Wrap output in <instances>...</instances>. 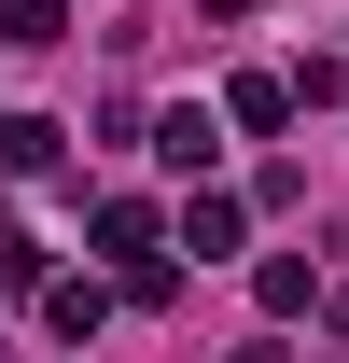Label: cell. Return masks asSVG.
Segmentation results:
<instances>
[{
    "mask_svg": "<svg viewBox=\"0 0 349 363\" xmlns=\"http://www.w3.org/2000/svg\"><path fill=\"white\" fill-rule=\"evenodd\" d=\"M321 321H336V335H349V294H321Z\"/></svg>",
    "mask_w": 349,
    "mask_h": 363,
    "instance_id": "30bf717a",
    "label": "cell"
},
{
    "mask_svg": "<svg viewBox=\"0 0 349 363\" xmlns=\"http://www.w3.org/2000/svg\"><path fill=\"white\" fill-rule=\"evenodd\" d=\"M252 294H265V321H294V308H321V266H307V252H265Z\"/></svg>",
    "mask_w": 349,
    "mask_h": 363,
    "instance_id": "8992f818",
    "label": "cell"
},
{
    "mask_svg": "<svg viewBox=\"0 0 349 363\" xmlns=\"http://www.w3.org/2000/svg\"><path fill=\"white\" fill-rule=\"evenodd\" d=\"M182 252H196V266H223V252H238V196H210V182H196V196H182Z\"/></svg>",
    "mask_w": 349,
    "mask_h": 363,
    "instance_id": "5b68a950",
    "label": "cell"
},
{
    "mask_svg": "<svg viewBox=\"0 0 349 363\" xmlns=\"http://www.w3.org/2000/svg\"><path fill=\"white\" fill-rule=\"evenodd\" d=\"M210 154H223V126L182 98V112H154V168H182V182H210Z\"/></svg>",
    "mask_w": 349,
    "mask_h": 363,
    "instance_id": "7a4b0ae2",
    "label": "cell"
},
{
    "mask_svg": "<svg viewBox=\"0 0 349 363\" xmlns=\"http://www.w3.org/2000/svg\"><path fill=\"white\" fill-rule=\"evenodd\" d=\"M56 154H70L56 112H0V168H14V182H56Z\"/></svg>",
    "mask_w": 349,
    "mask_h": 363,
    "instance_id": "3957f363",
    "label": "cell"
},
{
    "mask_svg": "<svg viewBox=\"0 0 349 363\" xmlns=\"http://www.w3.org/2000/svg\"><path fill=\"white\" fill-rule=\"evenodd\" d=\"M154 196H98V252H112V266H154Z\"/></svg>",
    "mask_w": 349,
    "mask_h": 363,
    "instance_id": "277c9868",
    "label": "cell"
},
{
    "mask_svg": "<svg viewBox=\"0 0 349 363\" xmlns=\"http://www.w3.org/2000/svg\"><path fill=\"white\" fill-rule=\"evenodd\" d=\"M223 112H238L252 140H279V126L307 112V98H294V70H238V84H223Z\"/></svg>",
    "mask_w": 349,
    "mask_h": 363,
    "instance_id": "6da1fadb",
    "label": "cell"
},
{
    "mask_svg": "<svg viewBox=\"0 0 349 363\" xmlns=\"http://www.w3.org/2000/svg\"><path fill=\"white\" fill-rule=\"evenodd\" d=\"M0 43H70V0H14V14H0Z\"/></svg>",
    "mask_w": 349,
    "mask_h": 363,
    "instance_id": "9c48e42d",
    "label": "cell"
},
{
    "mask_svg": "<svg viewBox=\"0 0 349 363\" xmlns=\"http://www.w3.org/2000/svg\"><path fill=\"white\" fill-rule=\"evenodd\" d=\"M98 321H112L98 279H43V335H98Z\"/></svg>",
    "mask_w": 349,
    "mask_h": 363,
    "instance_id": "52a82bcc",
    "label": "cell"
},
{
    "mask_svg": "<svg viewBox=\"0 0 349 363\" xmlns=\"http://www.w3.org/2000/svg\"><path fill=\"white\" fill-rule=\"evenodd\" d=\"M14 294H43V252H28V224L0 210V308H14Z\"/></svg>",
    "mask_w": 349,
    "mask_h": 363,
    "instance_id": "ba28073f",
    "label": "cell"
}]
</instances>
